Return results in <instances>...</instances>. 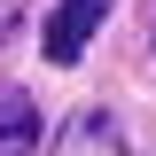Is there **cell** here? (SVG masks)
<instances>
[{"label": "cell", "instance_id": "obj_1", "mask_svg": "<svg viewBox=\"0 0 156 156\" xmlns=\"http://www.w3.org/2000/svg\"><path fill=\"white\" fill-rule=\"evenodd\" d=\"M101 16H109V0H55V16H47V31H39L47 62H62V70H70V62L86 55V39L101 31Z\"/></svg>", "mask_w": 156, "mask_h": 156}, {"label": "cell", "instance_id": "obj_2", "mask_svg": "<svg viewBox=\"0 0 156 156\" xmlns=\"http://www.w3.org/2000/svg\"><path fill=\"white\" fill-rule=\"evenodd\" d=\"M55 156H125V133H117V117L109 109H70V125L55 133Z\"/></svg>", "mask_w": 156, "mask_h": 156}, {"label": "cell", "instance_id": "obj_3", "mask_svg": "<svg viewBox=\"0 0 156 156\" xmlns=\"http://www.w3.org/2000/svg\"><path fill=\"white\" fill-rule=\"evenodd\" d=\"M39 148V101L23 86H0V156H31Z\"/></svg>", "mask_w": 156, "mask_h": 156}, {"label": "cell", "instance_id": "obj_4", "mask_svg": "<svg viewBox=\"0 0 156 156\" xmlns=\"http://www.w3.org/2000/svg\"><path fill=\"white\" fill-rule=\"evenodd\" d=\"M8 31H16V0H0V39H8Z\"/></svg>", "mask_w": 156, "mask_h": 156}, {"label": "cell", "instance_id": "obj_5", "mask_svg": "<svg viewBox=\"0 0 156 156\" xmlns=\"http://www.w3.org/2000/svg\"><path fill=\"white\" fill-rule=\"evenodd\" d=\"M140 23H148V55H156V0H148V16H140Z\"/></svg>", "mask_w": 156, "mask_h": 156}]
</instances>
